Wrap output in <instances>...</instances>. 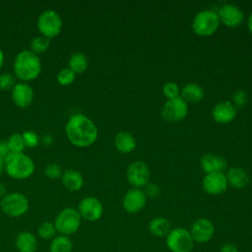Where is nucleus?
Returning a JSON list of instances; mask_svg holds the SVG:
<instances>
[{
	"label": "nucleus",
	"mask_w": 252,
	"mask_h": 252,
	"mask_svg": "<svg viewBox=\"0 0 252 252\" xmlns=\"http://www.w3.org/2000/svg\"><path fill=\"white\" fill-rule=\"evenodd\" d=\"M76 79V74L68 67L61 69L57 74V81L62 86L71 85Z\"/></svg>",
	"instance_id": "30"
},
{
	"label": "nucleus",
	"mask_w": 252,
	"mask_h": 252,
	"mask_svg": "<svg viewBox=\"0 0 252 252\" xmlns=\"http://www.w3.org/2000/svg\"><path fill=\"white\" fill-rule=\"evenodd\" d=\"M147 203V197L141 189L132 188L126 192L123 197L122 205L129 214H137L144 209Z\"/></svg>",
	"instance_id": "14"
},
{
	"label": "nucleus",
	"mask_w": 252,
	"mask_h": 252,
	"mask_svg": "<svg viewBox=\"0 0 252 252\" xmlns=\"http://www.w3.org/2000/svg\"><path fill=\"white\" fill-rule=\"evenodd\" d=\"M126 177L128 182L134 188L144 187L150 180V169L148 165L142 160H136L129 164L126 170Z\"/></svg>",
	"instance_id": "10"
},
{
	"label": "nucleus",
	"mask_w": 252,
	"mask_h": 252,
	"mask_svg": "<svg viewBox=\"0 0 252 252\" xmlns=\"http://www.w3.org/2000/svg\"><path fill=\"white\" fill-rule=\"evenodd\" d=\"M15 245L19 252H35L37 249V239L30 231H21L16 236Z\"/></svg>",
	"instance_id": "20"
},
{
	"label": "nucleus",
	"mask_w": 252,
	"mask_h": 252,
	"mask_svg": "<svg viewBox=\"0 0 252 252\" xmlns=\"http://www.w3.org/2000/svg\"><path fill=\"white\" fill-rule=\"evenodd\" d=\"M200 164L202 169L207 174L214 172H222L227 166V162L222 157L213 154L204 155L201 158Z\"/></svg>",
	"instance_id": "18"
},
{
	"label": "nucleus",
	"mask_w": 252,
	"mask_h": 252,
	"mask_svg": "<svg viewBox=\"0 0 252 252\" xmlns=\"http://www.w3.org/2000/svg\"><path fill=\"white\" fill-rule=\"evenodd\" d=\"M7 144H8V148H9L11 154H21V153H24V150L26 148L23 136L20 133L12 134L8 138Z\"/></svg>",
	"instance_id": "27"
},
{
	"label": "nucleus",
	"mask_w": 252,
	"mask_h": 252,
	"mask_svg": "<svg viewBox=\"0 0 252 252\" xmlns=\"http://www.w3.org/2000/svg\"><path fill=\"white\" fill-rule=\"evenodd\" d=\"M62 169L57 163H49L44 167V174L48 178L56 179L62 176Z\"/></svg>",
	"instance_id": "34"
},
{
	"label": "nucleus",
	"mask_w": 252,
	"mask_h": 252,
	"mask_svg": "<svg viewBox=\"0 0 252 252\" xmlns=\"http://www.w3.org/2000/svg\"><path fill=\"white\" fill-rule=\"evenodd\" d=\"M11 96L17 106L25 108L30 106L33 100V90L28 83H16L12 89Z\"/></svg>",
	"instance_id": "16"
},
{
	"label": "nucleus",
	"mask_w": 252,
	"mask_h": 252,
	"mask_svg": "<svg viewBox=\"0 0 252 252\" xmlns=\"http://www.w3.org/2000/svg\"><path fill=\"white\" fill-rule=\"evenodd\" d=\"M13 69L16 77L27 83L38 77L41 71V62L38 55L32 50L25 49L17 54Z\"/></svg>",
	"instance_id": "2"
},
{
	"label": "nucleus",
	"mask_w": 252,
	"mask_h": 252,
	"mask_svg": "<svg viewBox=\"0 0 252 252\" xmlns=\"http://www.w3.org/2000/svg\"><path fill=\"white\" fill-rule=\"evenodd\" d=\"M7 194V190H6V186L0 182V200Z\"/></svg>",
	"instance_id": "40"
},
{
	"label": "nucleus",
	"mask_w": 252,
	"mask_h": 252,
	"mask_svg": "<svg viewBox=\"0 0 252 252\" xmlns=\"http://www.w3.org/2000/svg\"><path fill=\"white\" fill-rule=\"evenodd\" d=\"M5 171V159L0 158V176L4 173Z\"/></svg>",
	"instance_id": "41"
},
{
	"label": "nucleus",
	"mask_w": 252,
	"mask_h": 252,
	"mask_svg": "<svg viewBox=\"0 0 252 252\" xmlns=\"http://www.w3.org/2000/svg\"><path fill=\"white\" fill-rule=\"evenodd\" d=\"M68 65L75 74H82L88 69L89 62L87 56L83 52H75L69 58Z\"/></svg>",
	"instance_id": "25"
},
{
	"label": "nucleus",
	"mask_w": 252,
	"mask_h": 252,
	"mask_svg": "<svg viewBox=\"0 0 252 252\" xmlns=\"http://www.w3.org/2000/svg\"><path fill=\"white\" fill-rule=\"evenodd\" d=\"M147 199H156L159 196L160 194V188L158 187V185H157L156 183H148L145 186V191H144Z\"/></svg>",
	"instance_id": "36"
},
{
	"label": "nucleus",
	"mask_w": 252,
	"mask_h": 252,
	"mask_svg": "<svg viewBox=\"0 0 252 252\" xmlns=\"http://www.w3.org/2000/svg\"><path fill=\"white\" fill-rule=\"evenodd\" d=\"M162 92H163V94L165 95V97H167V99H172V98H176V97L180 96L179 87L177 84H175L173 82L165 83L163 85Z\"/></svg>",
	"instance_id": "31"
},
{
	"label": "nucleus",
	"mask_w": 252,
	"mask_h": 252,
	"mask_svg": "<svg viewBox=\"0 0 252 252\" xmlns=\"http://www.w3.org/2000/svg\"><path fill=\"white\" fill-rule=\"evenodd\" d=\"M218 17L220 23H222L228 28H235L242 23L244 14L237 6L232 4H225L219 9Z\"/></svg>",
	"instance_id": "15"
},
{
	"label": "nucleus",
	"mask_w": 252,
	"mask_h": 252,
	"mask_svg": "<svg viewBox=\"0 0 252 252\" xmlns=\"http://www.w3.org/2000/svg\"><path fill=\"white\" fill-rule=\"evenodd\" d=\"M114 145L118 152L122 154H128L135 150L137 143L132 134L129 132L121 131L116 134L114 138Z\"/></svg>",
	"instance_id": "22"
},
{
	"label": "nucleus",
	"mask_w": 252,
	"mask_h": 252,
	"mask_svg": "<svg viewBox=\"0 0 252 252\" xmlns=\"http://www.w3.org/2000/svg\"><path fill=\"white\" fill-rule=\"evenodd\" d=\"M247 27H248L249 32H251V34H252V13L250 14V16H249V18H248V21H247Z\"/></svg>",
	"instance_id": "42"
},
{
	"label": "nucleus",
	"mask_w": 252,
	"mask_h": 252,
	"mask_svg": "<svg viewBox=\"0 0 252 252\" xmlns=\"http://www.w3.org/2000/svg\"><path fill=\"white\" fill-rule=\"evenodd\" d=\"M42 144H44L45 146H50L53 143V137L50 134H45L42 139H41Z\"/></svg>",
	"instance_id": "39"
},
{
	"label": "nucleus",
	"mask_w": 252,
	"mask_h": 252,
	"mask_svg": "<svg viewBox=\"0 0 252 252\" xmlns=\"http://www.w3.org/2000/svg\"><path fill=\"white\" fill-rule=\"evenodd\" d=\"M0 208L8 217L19 218L28 212L29 200L22 193H8L0 200Z\"/></svg>",
	"instance_id": "7"
},
{
	"label": "nucleus",
	"mask_w": 252,
	"mask_h": 252,
	"mask_svg": "<svg viewBox=\"0 0 252 252\" xmlns=\"http://www.w3.org/2000/svg\"><path fill=\"white\" fill-rule=\"evenodd\" d=\"M220 252H239V250H238V247L235 244L227 242V243H224L220 246Z\"/></svg>",
	"instance_id": "38"
},
{
	"label": "nucleus",
	"mask_w": 252,
	"mask_h": 252,
	"mask_svg": "<svg viewBox=\"0 0 252 252\" xmlns=\"http://www.w3.org/2000/svg\"><path fill=\"white\" fill-rule=\"evenodd\" d=\"M16 85L15 77L10 73H3L0 75V90L9 91Z\"/></svg>",
	"instance_id": "32"
},
{
	"label": "nucleus",
	"mask_w": 252,
	"mask_h": 252,
	"mask_svg": "<svg viewBox=\"0 0 252 252\" xmlns=\"http://www.w3.org/2000/svg\"><path fill=\"white\" fill-rule=\"evenodd\" d=\"M180 97L187 103H197L204 97V90L195 83H189L180 92Z\"/></svg>",
	"instance_id": "23"
},
{
	"label": "nucleus",
	"mask_w": 252,
	"mask_h": 252,
	"mask_svg": "<svg viewBox=\"0 0 252 252\" xmlns=\"http://www.w3.org/2000/svg\"><path fill=\"white\" fill-rule=\"evenodd\" d=\"M37 29L48 39L57 36L62 29V19L54 10L43 11L37 19Z\"/></svg>",
	"instance_id": "8"
},
{
	"label": "nucleus",
	"mask_w": 252,
	"mask_h": 252,
	"mask_svg": "<svg viewBox=\"0 0 252 252\" xmlns=\"http://www.w3.org/2000/svg\"><path fill=\"white\" fill-rule=\"evenodd\" d=\"M188 113V103L180 96L172 99H167L161 109L162 118L171 123L183 120Z\"/></svg>",
	"instance_id": "9"
},
{
	"label": "nucleus",
	"mask_w": 252,
	"mask_h": 252,
	"mask_svg": "<svg viewBox=\"0 0 252 252\" xmlns=\"http://www.w3.org/2000/svg\"><path fill=\"white\" fill-rule=\"evenodd\" d=\"M236 107L229 100H221L217 103L212 111L214 120L220 124H227L231 122L236 116Z\"/></svg>",
	"instance_id": "17"
},
{
	"label": "nucleus",
	"mask_w": 252,
	"mask_h": 252,
	"mask_svg": "<svg viewBox=\"0 0 252 252\" xmlns=\"http://www.w3.org/2000/svg\"><path fill=\"white\" fill-rule=\"evenodd\" d=\"M227 185L226 176L223 172L208 173L202 181L203 190L209 195H220L223 193Z\"/></svg>",
	"instance_id": "13"
},
{
	"label": "nucleus",
	"mask_w": 252,
	"mask_h": 252,
	"mask_svg": "<svg viewBox=\"0 0 252 252\" xmlns=\"http://www.w3.org/2000/svg\"><path fill=\"white\" fill-rule=\"evenodd\" d=\"M3 63H4V53L0 47V69L3 66Z\"/></svg>",
	"instance_id": "43"
},
{
	"label": "nucleus",
	"mask_w": 252,
	"mask_h": 252,
	"mask_svg": "<svg viewBox=\"0 0 252 252\" xmlns=\"http://www.w3.org/2000/svg\"><path fill=\"white\" fill-rule=\"evenodd\" d=\"M171 230V224L169 220L163 217H156L149 222V231L151 234L157 237L166 236Z\"/></svg>",
	"instance_id": "24"
},
{
	"label": "nucleus",
	"mask_w": 252,
	"mask_h": 252,
	"mask_svg": "<svg viewBox=\"0 0 252 252\" xmlns=\"http://www.w3.org/2000/svg\"><path fill=\"white\" fill-rule=\"evenodd\" d=\"M225 176H226L227 184L235 189H243L250 182V177L248 172L245 169L240 167L229 168Z\"/></svg>",
	"instance_id": "19"
},
{
	"label": "nucleus",
	"mask_w": 252,
	"mask_h": 252,
	"mask_svg": "<svg viewBox=\"0 0 252 252\" xmlns=\"http://www.w3.org/2000/svg\"><path fill=\"white\" fill-rule=\"evenodd\" d=\"M37 234L39 237L45 240L53 239L56 234V228L54 225V222L51 221H43L39 224L37 228Z\"/></svg>",
	"instance_id": "29"
},
{
	"label": "nucleus",
	"mask_w": 252,
	"mask_h": 252,
	"mask_svg": "<svg viewBox=\"0 0 252 252\" xmlns=\"http://www.w3.org/2000/svg\"><path fill=\"white\" fill-rule=\"evenodd\" d=\"M49 250L50 252H72L73 243L69 236L60 234L51 240Z\"/></svg>",
	"instance_id": "26"
},
{
	"label": "nucleus",
	"mask_w": 252,
	"mask_h": 252,
	"mask_svg": "<svg viewBox=\"0 0 252 252\" xmlns=\"http://www.w3.org/2000/svg\"><path fill=\"white\" fill-rule=\"evenodd\" d=\"M194 244L190 231L184 227L171 228L165 236V245L170 252H192Z\"/></svg>",
	"instance_id": "5"
},
{
	"label": "nucleus",
	"mask_w": 252,
	"mask_h": 252,
	"mask_svg": "<svg viewBox=\"0 0 252 252\" xmlns=\"http://www.w3.org/2000/svg\"><path fill=\"white\" fill-rule=\"evenodd\" d=\"M78 212L82 219L88 221H95L101 218L103 206L96 197L88 196L82 199L79 203Z\"/></svg>",
	"instance_id": "11"
},
{
	"label": "nucleus",
	"mask_w": 252,
	"mask_h": 252,
	"mask_svg": "<svg viewBox=\"0 0 252 252\" xmlns=\"http://www.w3.org/2000/svg\"><path fill=\"white\" fill-rule=\"evenodd\" d=\"M34 162L28 155L10 154L5 158V172L14 179H27L34 172Z\"/></svg>",
	"instance_id": "3"
},
{
	"label": "nucleus",
	"mask_w": 252,
	"mask_h": 252,
	"mask_svg": "<svg viewBox=\"0 0 252 252\" xmlns=\"http://www.w3.org/2000/svg\"><path fill=\"white\" fill-rule=\"evenodd\" d=\"M49 39L43 35H37L35 37H33L31 41V50L35 53L36 55L37 54H40V53H43L45 52L48 47H49Z\"/></svg>",
	"instance_id": "28"
},
{
	"label": "nucleus",
	"mask_w": 252,
	"mask_h": 252,
	"mask_svg": "<svg viewBox=\"0 0 252 252\" xmlns=\"http://www.w3.org/2000/svg\"><path fill=\"white\" fill-rule=\"evenodd\" d=\"M63 186L69 191H79L84 185V178L80 171L75 169H67L61 176Z\"/></svg>",
	"instance_id": "21"
},
{
	"label": "nucleus",
	"mask_w": 252,
	"mask_h": 252,
	"mask_svg": "<svg viewBox=\"0 0 252 252\" xmlns=\"http://www.w3.org/2000/svg\"><path fill=\"white\" fill-rule=\"evenodd\" d=\"M81 220L82 218L78 210L70 207L65 208L55 218L54 225L56 231L61 235H72L80 228Z\"/></svg>",
	"instance_id": "4"
},
{
	"label": "nucleus",
	"mask_w": 252,
	"mask_h": 252,
	"mask_svg": "<svg viewBox=\"0 0 252 252\" xmlns=\"http://www.w3.org/2000/svg\"><path fill=\"white\" fill-rule=\"evenodd\" d=\"M247 100V94L243 90H238L232 94V104L235 107H243Z\"/></svg>",
	"instance_id": "35"
},
{
	"label": "nucleus",
	"mask_w": 252,
	"mask_h": 252,
	"mask_svg": "<svg viewBox=\"0 0 252 252\" xmlns=\"http://www.w3.org/2000/svg\"><path fill=\"white\" fill-rule=\"evenodd\" d=\"M22 136H23V139H24L26 147L34 148L39 143V138H38L37 134L35 132H33V131H31V130L25 131V132L22 133Z\"/></svg>",
	"instance_id": "33"
},
{
	"label": "nucleus",
	"mask_w": 252,
	"mask_h": 252,
	"mask_svg": "<svg viewBox=\"0 0 252 252\" xmlns=\"http://www.w3.org/2000/svg\"><path fill=\"white\" fill-rule=\"evenodd\" d=\"M65 133L70 143L79 148L93 145L98 136L95 124L88 116L78 113L72 115L65 126Z\"/></svg>",
	"instance_id": "1"
},
{
	"label": "nucleus",
	"mask_w": 252,
	"mask_h": 252,
	"mask_svg": "<svg viewBox=\"0 0 252 252\" xmlns=\"http://www.w3.org/2000/svg\"><path fill=\"white\" fill-rule=\"evenodd\" d=\"M189 231L194 242L206 243L213 238L215 225L209 219L199 218L192 223Z\"/></svg>",
	"instance_id": "12"
},
{
	"label": "nucleus",
	"mask_w": 252,
	"mask_h": 252,
	"mask_svg": "<svg viewBox=\"0 0 252 252\" xmlns=\"http://www.w3.org/2000/svg\"><path fill=\"white\" fill-rule=\"evenodd\" d=\"M220 26L218 14L211 10L199 12L193 19V32L199 36H210L214 34Z\"/></svg>",
	"instance_id": "6"
},
{
	"label": "nucleus",
	"mask_w": 252,
	"mask_h": 252,
	"mask_svg": "<svg viewBox=\"0 0 252 252\" xmlns=\"http://www.w3.org/2000/svg\"><path fill=\"white\" fill-rule=\"evenodd\" d=\"M10 150L8 148V144H7V141H0V158H6L9 155H10Z\"/></svg>",
	"instance_id": "37"
}]
</instances>
